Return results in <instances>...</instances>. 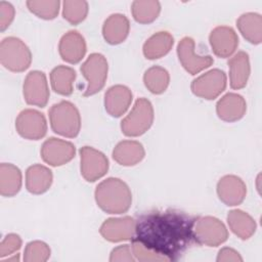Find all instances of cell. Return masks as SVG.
<instances>
[{"label": "cell", "mask_w": 262, "mask_h": 262, "mask_svg": "<svg viewBox=\"0 0 262 262\" xmlns=\"http://www.w3.org/2000/svg\"><path fill=\"white\" fill-rule=\"evenodd\" d=\"M195 218L176 210H154L141 214L136 221L132 239L165 257L168 261L177 260L192 247Z\"/></svg>", "instance_id": "cell-1"}, {"label": "cell", "mask_w": 262, "mask_h": 262, "mask_svg": "<svg viewBox=\"0 0 262 262\" xmlns=\"http://www.w3.org/2000/svg\"><path fill=\"white\" fill-rule=\"evenodd\" d=\"M97 206L108 214L126 213L132 203L129 186L121 179L110 177L101 181L94 192Z\"/></svg>", "instance_id": "cell-2"}, {"label": "cell", "mask_w": 262, "mask_h": 262, "mask_svg": "<svg viewBox=\"0 0 262 262\" xmlns=\"http://www.w3.org/2000/svg\"><path fill=\"white\" fill-rule=\"evenodd\" d=\"M51 129L68 138L76 137L81 129V116L74 103L61 100L53 104L49 110Z\"/></svg>", "instance_id": "cell-3"}, {"label": "cell", "mask_w": 262, "mask_h": 262, "mask_svg": "<svg viewBox=\"0 0 262 262\" xmlns=\"http://www.w3.org/2000/svg\"><path fill=\"white\" fill-rule=\"evenodd\" d=\"M154 107L151 102L144 98H138L131 112L122 120L121 130L124 135L136 137L144 134L152 125Z\"/></svg>", "instance_id": "cell-4"}, {"label": "cell", "mask_w": 262, "mask_h": 262, "mask_svg": "<svg viewBox=\"0 0 262 262\" xmlns=\"http://www.w3.org/2000/svg\"><path fill=\"white\" fill-rule=\"evenodd\" d=\"M0 61L11 72H24L31 66L32 53L19 38L6 37L0 44Z\"/></svg>", "instance_id": "cell-5"}, {"label": "cell", "mask_w": 262, "mask_h": 262, "mask_svg": "<svg viewBox=\"0 0 262 262\" xmlns=\"http://www.w3.org/2000/svg\"><path fill=\"white\" fill-rule=\"evenodd\" d=\"M81 73L87 80L84 96H91L99 92L106 81L108 64L101 53H91L81 66Z\"/></svg>", "instance_id": "cell-6"}, {"label": "cell", "mask_w": 262, "mask_h": 262, "mask_svg": "<svg viewBox=\"0 0 262 262\" xmlns=\"http://www.w3.org/2000/svg\"><path fill=\"white\" fill-rule=\"evenodd\" d=\"M193 233L198 244L208 247H218L228 238V230L224 223L213 216L198 218L194 223Z\"/></svg>", "instance_id": "cell-7"}, {"label": "cell", "mask_w": 262, "mask_h": 262, "mask_svg": "<svg viewBox=\"0 0 262 262\" xmlns=\"http://www.w3.org/2000/svg\"><path fill=\"white\" fill-rule=\"evenodd\" d=\"M226 81V75L222 70L213 69L194 79L191 82L190 89L195 96L212 100L225 90Z\"/></svg>", "instance_id": "cell-8"}, {"label": "cell", "mask_w": 262, "mask_h": 262, "mask_svg": "<svg viewBox=\"0 0 262 262\" xmlns=\"http://www.w3.org/2000/svg\"><path fill=\"white\" fill-rule=\"evenodd\" d=\"M81 175L88 182H94L103 177L108 170V160L104 154L91 146L80 148Z\"/></svg>", "instance_id": "cell-9"}, {"label": "cell", "mask_w": 262, "mask_h": 262, "mask_svg": "<svg viewBox=\"0 0 262 262\" xmlns=\"http://www.w3.org/2000/svg\"><path fill=\"white\" fill-rule=\"evenodd\" d=\"M177 55L184 70L190 75H196L211 67L214 59L211 55H200L195 52L194 40L190 37L182 38L177 45Z\"/></svg>", "instance_id": "cell-10"}, {"label": "cell", "mask_w": 262, "mask_h": 262, "mask_svg": "<svg viewBox=\"0 0 262 262\" xmlns=\"http://www.w3.org/2000/svg\"><path fill=\"white\" fill-rule=\"evenodd\" d=\"M15 128L21 137L29 140H39L47 132V122L44 115L39 111L26 108L18 114Z\"/></svg>", "instance_id": "cell-11"}, {"label": "cell", "mask_w": 262, "mask_h": 262, "mask_svg": "<svg viewBox=\"0 0 262 262\" xmlns=\"http://www.w3.org/2000/svg\"><path fill=\"white\" fill-rule=\"evenodd\" d=\"M23 93L28 104L44 107L50 95L45 74L40 71L30 72L24 81Z\"/></svg>", "instance_id": "cell-12"}, {"label": "cell", "mask_w": 262, "mask_h": 262, "mask_svg": "<svg viewBox=\"0 0 262 262\" xmlns=\"http://www.w3.org/2000/svg\"><path fill=\"white\" fill-rule=\"evenodd\" d=\"M40 152L42 160L46 164L57 167L72 161L75 157L76 148L70 141L50 137L44 141Z\"/></svg>", "instance_id": "cell-13"}, {"label": "cell", "mask_w": 262, "mask_h": 262, "mask_svg": "<svg viewBox=\"0 0 262 262\" xmlns=\"http://www.w3.org/2000/svg\"><path fill=\"white\" fill-rule=\"evenodd\" d=\"M136 221L130 216L108 218L100 226L101 236L112 243L132 239L135 234Z\"/></svg>", "instance_id": "cell-14"}, {"label": "cell", "mask_w": 262, "mask_h": 262, "mask_svg": "<svg viewBox=\"0 0 262 262\" xmlns=\"http://www.w3.org/2000/svg\"><path fill=\"white\" fill-rule=\"evenodd\" d=\"M209 42L215 55L221 58L231 56L238 46V37L231 27L218 26L209 36Z\"/></svg>", "instance_id": "cell-15"}, {"label": "cell", "mask_w": 262, "mask_h": 262, "mask_svg": "<svg viewBox=\"0 0 262 262\" xmlns=\"http://www.w3.org/2000/svg\"><path fill=\"white\" fill-rule=\"evenodd\" d=\"M219 200L226 206L241 205L247 194V186L242 178L235 175H225L217 183Z\"/></svg>", "instance_id": "cell-16"}, {"label": "cell", "mask_w": 262, "mask_h": 262, "mask_svg": "<svg viewBox=\"0 0 262 262\" xmlns=\"http://www.w3.org/2000/svg\"><path fill=\"white\" fill-rule=\"evenodd\" d=\"M86 42L78 31H69L59 41L58 51L60 57L69 63H78L86 53Z\"/></svg>", "instance_id": "cell-17"}, {"label": "cell", "mask_w": 262, "mask_h": 262, "mask_svg": "<svg viewBox=\"0 0 262 262\" xmlns=\"http://www.w3.org/2000/svg\"><path fill=\"white\" fill-rule=\"evenodd\" d=\"M132 92L125 85H114L104 94V108L115 118L123 116L132 102Z\"/></svg>", "instance_id": "cell-18"}, {"label": "cell", "mask_w": 262, "mask_h": 262, "mask_svg": "<svg viewBox=\"0 0 262 262\" xmlns=\"http://www.w3.org/2000/svg\"><path fill=\"white\" fill-rule=\"evenodd\" d=\"M247 111L245 98L233 92L223 95L216 104V113L219 119L225 122H236L241 120Z\"/></svg>", "instance_id": "cell-19"}, {"label": "cell", "mask_w": 262, "mask_h": 262, "mask_svg": "<svg viewBox=\"0 0 262 262\" xmlns=\"http://www.w3.org/2000/svg\"><path fill=\"white\" fill-rule=\"evenodd\" d=\"M130 31V23L126 15L121 13L111 14L103 23L102 36L112 45H117L125 41Z\"/></svg>", "instance_id": "cell-20"}, {"label": "cell", "mask_w": 262, "mask_h": 262, "mask_svg": "<svg viewBox=\"0 0 262 262\" xmlns=\"http://www.w3.org/2000/svg\"><path fill=\"white\" fill-rule=\"evenodd\" d=\"M227 64L229 68L230 87L235 90L244 88L251 73L249 54L245 51H238L229 58Z\"/></svg>", "instance_id": "cell-21"}, {"label": "cell", "mask_w": 262, "mask_h": 262, "mask_svg": "<svg viewBox=\"0 0 262 262\" xmlns=\"http://www.w3.org/2000/svg\"><path fill=\"white\" fill-rule=\"evenodd\" d=\"M53 180L52 172L49 168L36 164L30 166L26 172V187L33 194H41L46 192Z\"/></svg>", "instance_id": "cell-22"}, {"label": "cell", "mask_w": 262, "mask_h": 262, "mask_svg": "<svg viewBox=\"0 0 262 262\" xmlns=\"http://www.w3.org/2000/svg\"><path fill=\"white\" fill-rule=\"evenodd\" d=\"M145 156L143 145L136 140L120 141L113 150V159L122 166H134Z\"/></svg>", "instance_id": "cell-23"}, {"label": "cell", "mask_w": 262, "mask_h": 262, "mask_svg": "<svg viewBox=\"0 0 262 262\" xmlns=\"http://www.w3.org/2000/svg\"><path fill=\"white\" fill-rule=\"evenodd\" d=\"M174 44L173 36L166 31L151 35L143 44V55L147 59H158L165 56Z\"/></svg>", "instance_id": "cell-24"}, {"label": "cell", "mask_w": 262, "mask_h": 262, "mask_svg": "<svg viewBox=\"0 0 262 262\" xmlns=\"http://www.w3.org/2000/svg\"><path fill=\"white\" fill-rule=\"evenodd\" d=\"M227 223L230 230L241 239H249L256 231L257 224L252 216L239 209H234L227 214Z\"/></svg>", "instance_id": "cell-25"}, {"label": "cell", "mask_w": 262, "mask_h": 262, "mask_svg": "<svg viewBox=\"0 0 262 262\" xmlns=\"http://www.w3.org/2000/svg\"><path fill=\"white\" fill-rule=\"evenodd\" d=\"M236 27L243 37L252 44L262 41V16L256 12H247L236 19Z\"/></svg>", "instance_id": "cell-26"}, {"label": "cell", "mask_w": 262, "mask_h": 262, "mask_svg": "<svg viewBox=\"0 0 262 262\" xmlns=\"http://www.w3.org/2000/svg\"><path fill=\"white\" fill-rule=\"evenodd\" d=\"M21 172L20 170L9 163L0 165V193L3 196L15 195L21 187Z\"/></svg>", "instance_id": "cell-27"}, {"label": "cell", "mask_w": 262, "mask_h": 262, "mask_svg": "<svg viewBox=\"0 0 262 262\" xmlns=\"http://www.w3.org/2000/svg\"><path fill=\"white\" fill-rule=\"evenodd\" d=\"M75 79V70L67 66H57L50 73V83L53 91L64 96L73 93Z\"/></svg>", "instance_id": "cell-28"}, {"label": "cell", "mask_w": 262, "mask_h": 262, "mask_svg": "<svg viewBox=\"0 0 262 262\" xmlns=\"http://www.w3.org/2000/svg\"><path fill=\"white\" fill-rule=\"evenodd\" d=\"M143 83L151 93L162 94L169 86L170 75L166 69L160 66H154L145 71Z\"/></svg>", "instance_id": "cell-29"}, {"label": "cell", "mask_w": 262, "mask_h": 262, "mask_svg": "<svg viewBox=\"0 0 262 262\" xmlns=\"http://www.w3.org/2000/svg\"><path fill=\"white\" fill-rule=\"evenodd\" d=\"M131 12L137 23L150 24L158 18L161 4L156 0H136L132 2Z\"/></svg>", "instance_id": "cell-30"}, {"label": "cell", "mask_w": 262, "mask_h": 262, "mask_svg": "<svg viewBox=\"0 0 262 262\" xmlns=\"http://www.w3.org/2000/svg\"><path fill=\"white\" fill-rule=\"evenodd\" d=\"M88 2L84 0H66L62 2V16L71 25H79L88 14Z\"/></svg>", "instance_id": "cell-31"}, {"label": "cell", "mask_w": 262, "mask_h": 262, "mask_svg": "<svg viewBox=\"0 0 262 262\" xmlns=\"http://www.w3.org/2000/svg\"><path fill=\"white\" fill-rule=\"evenodd\" d=\"M60 2L58 0H29L27 6L29 10L43 19H53L57 16Z\"/></svg>", "instance_id": "cell-32"}, {"label": "cell", "mask_w": 262, "mask_h": 262, "mask_svg": "<svg viewBox=\"0 0 262 262\" xmlns=\"http://www.w3.org/2000/svg\"><path fill=\"white\" fill-rule=\"evenodd\" d=\"M49 246L41 241L30 242L25 249L24 261L26 262H45L50 257Z\"/></svg>", "instance_id": "cell-33"}, {"label": "cell", "mask_w": 262, "mask_h": 262, "mask_svg": "<svg viewBox=\"0 0 262 262\" xmlns=\"http://www.w3.org/2000/svg\"><path fill=\"white\" fill-rule=\"evenodd\" d=\"M132 253L135 257V260L141 261V262H169L167 258L155 253L154 251L145 248L142 244L139 242L132 239L131 244Z\"/></svg>", "instance_id": "cell-34"}, {"label": "cell", "mask_w": 262, "mask_h": 262, "mask_svg": "<svg viewBox=\"0 0 262 262\" xmlns=\"http://www.w3.org/2000/svg\"><path fill=\"white\" fill-rule=\"evenodd\" d=\"M21 247V238L16 233H8L0 244V258L3 259L18 251Z\"/></svg>", "instance_id": "cell-35"}, {"label": "cell", "mask_w": 262, "mask_h": 262, "mask_svg": "<svg viewBox=\"0 0 262 262\" xmlns=\"http://www.w3.org/2000/svg\"><path fill=\"white\" fill-rule=\"evenodd\" d=\"M15 10L11 3L6 1H0V30L5 31L12 23L14 18Z\"/></svg>", "instance_id": "cell-36"}, {"label": "cell", "mask_w": 262, "mask_h": 262, "mask_svg": "<svg viewBox=\"0 0 262 262\" xmlns=\"http://www.w3.org/2000/svg\"><path fill=\"white\" fill-rule=\"evenodd\" d=\"M110 261L115 262V261H129L133 262L135 261V257L132 253V249L130 245H122L119 246L111 252L110 255Z\"/></svg>", "instance_id": "cell-37"}, {"label": "cell", "mask_w": 262, "mask_h": 262, "mask_svg": "<svg viewBox=\"0 0 262 262\" xmlns=\"http://www.w3.org/2000/svg\"><path fill=\"white\" fill-rule=\"evenodd\" d=\"M216 260L218 262H226V261H234V262L239 261L241 262V261H243V258L241 257L239 253L237 251H235L234 249L225 247V248H222L218 252Z\"/></svg>", "instance_id": "cell-38"}, {"label": "cell", "mask_w": 262, "mask_h": 262, "mask_svg": "<svg viewBox=\"0 0 262 262\" xmlns=\"http://www.w3.org/2000/svg\"><path fill=\"white\" fill-rule=\"evenodd\" d=\"M19 258H18V255H15L14 257L12 258H7L6 260H2L1 262H12V261H18Z\"/></svg>", "instance_id": "cell-39"}]
</instances>
